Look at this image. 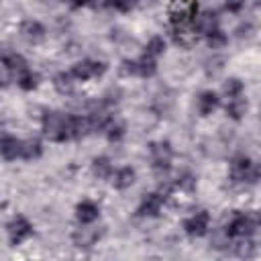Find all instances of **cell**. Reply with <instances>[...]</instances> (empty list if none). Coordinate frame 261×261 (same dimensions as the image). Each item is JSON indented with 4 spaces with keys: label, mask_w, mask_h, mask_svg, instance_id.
Segmentation results:
<instances>
[{
    "label": "cell",
    "mask_w": 261,
    "mask_h": 261,
    "mask_svg": "<svg viewBox=\"0 0 261 261\" xmlns=\"http://www.w3.org/2000/svg\"><path fill=\"white\" fill-rule=\"evenodd\" d=\"M122 73H126V75H141V77H151V75H155L157 73V63H155V57H151V55H143V57H139V59H124L122 61Z\"/></svg>",
    "instance_id": "5"
},
{
    "label": "cell",
    "mask_w": 261,
    "mask_h": 261,
    "mask_svg": "<svg viewBox=\"0 0 261 261\" xmlns=\"http://www.w3.org/2000/svg\"><path fill=\"white\" fill-rule=\"evenodd\" d=\"M102 232L104 230H98V228H77L71 239L75 247H92L102 237Z\"/></svg>",
    "instance_id": "17"
},
{
    "label": "cell",
    "mask_w": 261,
    "mask_h": 261,
    "mask_svg": "<svg viewBox=\"0 0 261 261\" xmlns=\"http://www.w3.org/2000/svg\"><path fill=\"white\" fill-rule=\"evenodd\" d=\"M106 135H108L110 141H118V139L124 135V124H122V122H114V120H110L108 126H106Z\"/></svg>",
    "instance_id": "29"
},
{
    "label": "cell",
    "mask_w": 261,
    "mask_h": 261,
    "mask_svg": "<svg viewBox=\"0 0 261 261\" xmlns=\"http://www.w3.org/2000/svg\"><path fill=\"white\" fill-rule=\"evenodd\" d=\"M216 106H218V96H216V92L206 90V92L200 94V98H198V110H200L202 116L212 114V112L216 110Z\"/></svg>",
    "instance_id": "18"
},
{
    "label": "cell",
    "mask_w": 261,
    "mask_h": 261,
    "mask_svg": "<svg viewBox=\"0 0 261 261\" xmlns=\"http://www.w3.org/2000/svg\"><path fill=\"white\" fill-rule=\"evenodd\" d=\"M149 151H151V161H153V169L157 173H167L169 171V163H171V145L167 141H157V143H151L149 145Z\"/></svg>",
    "instance_id": "6"
},
{
    "label": "cell",
    "mask_w": 261,
    "mask_h": 261,
    "mask_svg": "<svg viewBox=\"0 0 261 261\" xmlns=\"http://www.w3.org/2000/svg\"><path fill=\"white\" fill-rule=\"evenodd\" d=\"M92 173L98 177V179H108L112 175V163L108 157H96L92 161Z\"/></svg>",
    "instance_id": "21"
},
{
    "label": "cell",
    "mask_w": 261,
    "mask_h": 261,
    "mask_svg": "<svg viewBox=\"0 0 261 261\" xmlns=\"http://www.w3.org/2000/svg\"><path fill=\"white\" fill-rule=\"evenodd\" d=\"M167 14L173 27H186L198 14V2L196 0H171L167 6Z\"/></svg>",
    "instance_id": "2"
},
{
    "label": "cell",
    "mask_w": 261,
    "mask_h": 261,
    "mask_svg": "<svg viewBox=\"0 0 261 261\" xmlns=\"http://www.w3.org/2000/svg\"><path fill=\"white\" fill-rule=\"evenodd\" d=\"M45 2H57V0H45Z\"/></svg>",
    "instance_id": "36"
},
{
    "label": "cell",
    "mask_w": 261,
    "mask_h": 261,
    "mask_svg": "<svg viewBox=\"0 0 261 261\" xmlns=\"http://www.w3.org/2000/svg\"><path fill=\"white\" fill-rule=\"evenodd\" d=\"M71 118H73V114H63V112H57V110L45 112L43 114V135L49 141H55V143H63V141L73 139Z\"/></svg>",
    "instance_id": "1"
},
{
    "label": "cell",
    "mask_w": 261,
    "mask_h": 261,
    "mask_svg": "<svg viewBox=\"0 0 261 261\" xmlns=\"http://www.w3.org/2000/svg\"><path fill=\"white\" fill-rule=\"evenodd\" d=\"M257 224H259L257 214H253V212L237 214V216L228 222L226 234H228V239H232V237H237V239H241V237H251V234L257 230Z\"/></svg>",
    "instance_id": "3"
},
{
    "label": "cell",
    "mask_w": 261,
    "mask_h": 261,
    "mask_svg": "<svg viewBox=\"0 0 261 261\" xmlns=\"http://www.w3.org/2000/svg\"><path fill=\"white\" fill-rule=\"evenodd\" d=\"M43 155V147L37 139H29V141H22V151H20V157L31 161V159H39Z\"/></svg>",
    "instance_id": "23"
},
{
    "label": "cell",
    "mask_w": 261,
    "mask_h": 261,
    "mask_svg": "<svg viewBox=\"0 0 261 261\" xmlns=\"http://www.w3.org/2000/svg\"><path fill=\"white\" fill-rule=\"evenodd\" d=\"M171 37H173L175 45H179L184 49H190V47H194L198 43V33L194 29H190L188 24L186 27H173Z\"/></svg>",
    "instance_id": "14"
},
{
    "label": "cell",
    "mask_w": 261,
    "mask_h": 261,
    "mask_svg": "<svg viewBox=\"0 0 261 261\" xmlns=\"http://www.w3.org/2000/svg\"><path fill=\"white\" fill-rule=\"evenodd\" d=\"M230 177L234 181H251L255 184L259 179V167L245 155L234 157L230 163Z\"/></svg>",
    "instance_id": "4"
},
{
    "label": "cell",
    "mask_w": 261,
    "mask_h": 261,
    "mask_svg": "<svg viewBox=\"0 0 261 261\" xmlns=\"http://www.w3.org/2000/svg\"><path fill=\"white\" fill-rule=\"evenodd\" d=\"M208 224H210V214L206 210H200L194 216L184 220V230L190 237H204L208 232Z\"/></svg>",
    "instance_id": "9"
},
{
    "label": "cell",
    "mask_w": 261,
    "mask_h": 261,
    "mask_svg": "<svg viewBox=\"0 0 261 261\" xmlns=\"http://www.w3.org/2000/svg\"><path fill=\"white\" fill-rule=\"evenodd\" d=\"M192 22H194V31H196V33L208 35V33H212V31L216 29V24H218V18H216V14H214L212 10H204V12L196 14Z\"/></svg>",
    "instance_id": "13"
},
{
    "label": "cell",
    "mask_w": 261,
    "mask_h": 261,
    "mask_svg": "<svg viewBox=\"0 0 261 261\" xmlns=\"http://www.w3.org/2000/svg\"><path fill=\"white\" fill-rule=\"evenodd\" d=\"M243 4H245V0H226V10L239 12V10L243 8Z\"/></svg>",
    "instance_id": "32"
},
{
    "label": "cell",
    "mask_w": 261,
    "mask_h": 261,
    "mask_svg": "<svg viewBox=\"0 0 261 261\" xmlns=\"http://www.w3.org/2000/svg\"><path fill=\"white\" fill-rule=\"evenodd\" d=\"M53 86L59 94H71L73 92V75L69 71H59L53 77Z\"/></svg>",
    "instance_id": "22"
},
{
    "label": "cell",
    "mask_w": 261,
    "mask_h": 261,
    "mask_svg": "<svg viewBox=\"0 0 261 261\" xmlns=\"http://www.w3.org/2000/svg\"><path fill=\"white\" fill-rule=\"evenodd\" d=\"M163 198H165V196H161L159 192L147 194V196L141 200V204H139V208H137V214H139V216H157V214L161 212Z\"/></svg>",
    "instance_id": "10"
},
{
    "label": "cell",
    "mask_w": 261,
    "mask_h": 261,
    "mask_svg": "<svg viewBox=\"0 0 261 261\" xmlns=\"http://www.w3.org/2000/svg\"><path fill=\"white\" fill-rule=\"evenodd\" d=\"M243 82L239 80V77H228L226 82H224V86H222V92L228 96V98H232V96H239L241 92H243Z\"/></svg>",
    "instance_id": "27"
},
{
    "label": "cell",
    "mask_w": 261,
    "mask_h": 261,
    "mask_svg": "<svg viewBox=\"0 0 261 261\" xmlns=\"http://www.w3.org/2000/svg\"><path fill=\"white\" fill-rule=\"evenodd\" d=\"M251 31H253V27L247 22V24H243V27L237 29V35H239L241 39H243V37H251Z\"/></svg>",
    "instance_id": "33"
},
{
    "label": "cell",
    "mask_w": 261,
    "mask_h": 261,
    "mask_svg": "<svg viewBox=\"0 0 261 261\" xmlns=\"http://www.w3.org/2000/svg\"><path fill=\"white\" fill-rule=\"evenodd\" d=\"M8 84H10V69L0 71V88H8Z\"/></svg>",
    "instance_id": "34"
},
{
    "label": "cell",
    "mask_w": 261,
    "mask_h": 261,
    "mask_svg": "<svg viewBox=\"0 0 261 261\" xmlns=\"http://www.w3.org/2000/svg\"><path fill=\"white\" fill-rule=\"evenodd\" d=\"M106 71V63L102 61H92V59H86V61H80L71 67V75L73 80H80V82H86L90 77H96V75H102Z\"/></svg>",
    "instance_id": "7"
},
{
    "label": "cell",
    "mask_w": 261,
    "mask_h": 261,
    "mask_svg": "<svg viewBox=\"0 0 261 261\" xmlns=\"http://www.w3.org/2000/svg\"><path fill=\"white\" fill-rule=\"evenodd\" d=\"M145 49H147L145 53H147V55H151V57L161 55V53L165 51V41H163V37H151Z\"/></svg>",
    "instance_id": "26"
},
{
    "label": "cell",
    "mask_w": 261,
    "mask_h": 261,
    "mask_svg": "<svg viewBox=\"0 0 261 261\" xmlns=\"http://www.w3.org/2000/svg\"><path fill=\"white\" fill-rule=\"evenodd\" d=\"M245 112H247V100L241 98V94L239 96H232L228 100V104H226V114L230 118H234V120H241L245 116Z\"/></svg>",
    "instance_id": "20"
},
{
    "label": "cell",
    "mask_w": 261,
    "mask_h": 261,
    "mask_svg": "<svg viewBox=\"0 0 261 261\" xmlns=\"http://www.w3.org/2000/svg\"><path fill=\"white\" fill-rule=\"evenodd\" d=\"M71 2V6H84V4H90L92 0H69Z\"/></svg>",
    "instance_id": "35"
},
{
    "label": "cell",
    "mask_w": 261,
    "mask_h": 261,
    "mask_svg": "<svg viewBox=\"0 0 261 261\" xmlns=\"http://www.w3.org/2000/svg\"><path fill=\"white\" fill-rule=\"evenodd\" d=\"M0 61H2L4 67L10 69V71H22V69H27L24 57H22L20 53L12 51L10 47H2V49H0Z\"/></svg>",
    "instance_id": "12"
},
{
    "label": "cell",
    "mask_w": 261,
    "mask_h": 261,
    "mask_svg": "<svg viewBox=\"0 0 261 261\" xmlns=\"http://www.w3.org/2000/svg\"><path fill=\"white\" fill-rule=\"evenodd\" d=\"M6 230H8V237H10V243L16 247V245H20L22 241H27L33 234V224L24 216H14L8 222Z\"/></svg>",
    "instance_id": "8"
},
{
    "label": "cell",
    "mask_w": 261,
    "mask_h": 261,
    "mask_svg": "<svg viewBox=\"0 0 261 261\" xmlns=\"http://www.w3.org/2000/svg\"><path fill=\"white\" fill-rule=\"evenodd\" d=\"M18 86L22 88V90H35L37 86H39V75L37 73H33L31 69H22L20 71V75H18Z\"/></svg>",
    "instance_id": "24"
},
{
    "label": "cell",
    "mask_w": 261,
    "mask_h": 261,
    "mask_svg": "<svg viewBox=\"0 0 261 261\" xmlns=\"http://www.w3.org/2000/svg\"><path fill=\"white\" fill-rule=\"evenodd\" d=\"M98 214H100V208H98L94 202H90V200H84V202H80V204L75 206V216H77V220H80L82 224L94 222V220L98 218Z\"/></svg>",
    "instance_id": "16"
},
{
    "label": "cell",
    "mask_w": 261,
    "mask_h": 261,
    "mask_svg": "<svg viewBox=\"0 0 261 261\" xmlns=\"http://www.w3.org/2000/svg\"><path fill=\"white\" fill-rule=\"evenodd\" d=\"M137 0H108V6L116 8L118 12H130L135 8Z\"/></svg>",
    "instance_id": "31"
},
{
    "label": "cell",
    "mask_w": 261,
    "mask_h": 261,
    "mask_svg": "<svg viewBox=\"0 0 261 261\" xmlns=\"http://www.w3.org/2000/svg\"><path fill=\"white\" fill-rule=\"evenodd\" d=\"M243 241H239L237 243V253L241 255V257H251L253 253H255V243L249 239V237H241Z\"/></svg>",
    "instance_id": "28"
},
{
    "label": "cell",
    "mask_w": 261,
    "mask_h": 261,
    "mask_svg": "<svg viewBox=\"0 0 261 261\" xmlns=\"http://www.w3.org/2000/svg\"><path fill=\"white\" fill-rule=\"evenodd\" d=\"M18 33H20V37H22L24 41H29V43H41V41L45 39V35H47L45 27H43L39 20H24V22L20 24Z\"/></svg>",
    "instance_id": "11"
},
{
    "label": "cell",
    "mask_w": 261,
    "mask_h": 261,
    "mask_svg": "<svg viewBox=\"0 0 261 261\" xmlns=\"http://www.w3.org/2000/svg\"><path fill=\"white\" fill-rule=\"evenodd\" d=\"M175 186H177L179 190H184V192H194V188H196V179H194V175L184 173L181 177H177Z\"/></svg>",
    "instance_id": "30"
},
{
    "label": "cell",
    "mask_w": 261,
    "mask_h": 261,
    "mask_svg": "<svg viewBox=\"0 0 261 261\" xmlns=\"http://www.w3.org/2000/svg\"><path fill=\"white\" fill-rule=\"evenodd\" d=\"M20 151H22V141L20 139H16V137H2L0 139V155L6 161H12V159L20 157Z\"/></svg>",
    "instance_id": "15"
},
{
    "label": "cell",
    "mask_w": 261,
    "mask_h": 261,
    "mask_svg": "<svg viewBox=\"0 0 261 261\" xmlns=\"http://www.w3.org/2000/svg\"><path fill=\"white\" fill-rule=\"evenodd\" d=\"M206 43H208V47H210V49H224V45L228 43V37H226L222 31L214 29L212 33H208V35H206Z\"/></svg>",
    "instance_id": "25"
},
{
    "label": "cell",
    "mask_w": 261,
    "mask_h": 261,
    "mask_svg": "<svg viewBox=\"0 0 261 261\" xmlns=\"http://www.w3.org/2000/svg\"><path fill=\"white\" fill-rule=\"evenodd\" d=\"M135 177H137V173H135L133 167H122V169L116 171L112 184H114L116 190H126V188H130L135 184Z\"/></svg>",
    "instance_id": "19"
}]
</instances>
